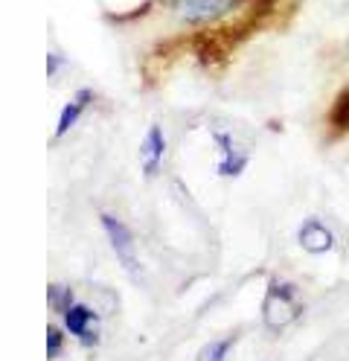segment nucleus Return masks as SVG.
Segmentation results:
<instances>
[{"label":"nucleus","instance_id":"f257e3e1","mask_svg":"<svg viewBox=\"0 0 349 361\" xmlns=\"http://www.w3.org/2000/svg\"><path fill=\"white\" fill-rule=\"evenodd\" d=\"M239 4L242 0H169L172 12L180 20H186V24H207V20H216Z\"/></svg>","mask_w":349,"mask_h":361},{"label":"nucleus","instance_id":"f03ea898","mask_svg":"<svg viewBox=\"0 0 349 361\" xmlns=\"http://www.w3.org/2000/svg\"><path fill=\"white\" fill-rule=\"evenodd\" d=\"M294 286H286V283H274L265 295V324L271 329H279L286 326L291 318H294Z\"/></svg>","mask_w":349,"mask_h":361},{"label":"nucleus","instance_id":"7ed1b4c3","mask_svg":"<svg viewBox=\"0 0 349 361\" xmlns=\"http://www.w3.org/2000/svg\"><path fill=\"white\" fill-rule=\"evenodd\" d=\"M102 228L111 239V247H114V254L120 257V262L125 265V271H131V274H137L140 265H137V254H134V239L128 233V228L123 221H116L114 216H102Z\"/></svg>","mask_w":349,"mask_h":361},{"label":"nucleus","instance_id":"20e7f679","mask_svg":"<svg viewBox=\"0 0 349 361\" xmlns=\"http://www.w3.org/2000/svg\"><path fill=\"white\" fill-rule=\"evenodd\" d=\"M64 324L87 347L97 344V338H99V332H97V314H93L87 306H70L64 312Z\"/></svg>","mask_w":349,"mask_h":361},{"label":"nucleus","instance_id":"39448f33","mask_svg":"<svg viewBox=\"0 0 349 361\" xmlns=\"http://www.w3.org/2000/svg\"><path fill=\"white\" fill-rule=\"evenodd\" d=\"M297 239L302 245V251H309V254H326V251H332V245H335L332 231L317 219H309L306 224H302Z\"/></svg>","mask_w":349,"mask_h":361},{"label":"nucleus","instance_id":"423d86ee","mask_svg":"<svg viewBox=\"0 0 349 361\" xmlns=\"http://www.w3.org/2000/svg\"><path fill=\"white\" fill-rule=\"evenodd\" d=\"M163 152H166V140H163V131L157 126H152L146 131V140H143V149H140V154H143V172L152 178L160 166V157Z\"/></svg>","mask_w":349,"mask_h":361},{"label":"nucleus","instance_id":"0eeeda50","mask_svg":"<svg viewBox=\"0 0 349 361\" xmlns=\"http://www.w3.org/2000/svg\"><path fill=\"white\" fill-rule=\"evenodd\" d=\"M216 143L221 146V164H219V172L221 175H239L242 169H245V164H247V154L242 152V149H236L233 146V140L227 137V134H219L216 131Z\"/></svg>","mask_w":349,"mask_h":361},{"label":"nucleus","instance_id":"6e6552de","mask_svg":"<svg viewBox=\"0 0 349 361\" xmlns=\"http://www.w3.org/2000/svg\"><path fill=\"white\" fill-rule=\"evenodd\" d=\"M93 99V94L90 90H82V94H76V99L73 102H67L64 105V111H61V117H59V126H56V137H64V134L73 128V123L82 117V111L87 108V102Z\"/></svg>","mask_w":349,"mask_h":361},{"label":"nucleus","instance_id":"1a4fd4ad","mask_svg":"<svg viewBox=\"0 0 349 361\" xmlns=\"http://www.w3.org/2000/svg\"><path fill=\"white\" fill-rule=\"evenodd\" d=\"M230 344H233V341H213V344H207V347L198 353V361H224Z\"/></svg>","mask_w":349,"mask_h":361},{"label":"nucleus","instance_id":"9d476101","mask_svg":"<svg viewBox=\"0 0 349 361\" xmlns=\"http://www.w3.org/2000/svg\"><path fill=\"white\" fill-rule=\"evenodd\" d=\"M61 350V332L59 329H47V358H56V353Z\"/></svg>","mask_w":349,"mask_h":361},{"label":"nucleus","instance_id":"9b49d317","mask_svg":"<svg viewBox=\"0 0 349 361\" xmlns=\"http://www.w3.org/2000/svg\"><path fill=\"white\" fill-rule=\"evenodd\" d=\"M50 300H53V306H64V312H67V309H70V303H67V300H70V291L53 286V288H50Z\"/></svg>","mask_w":349,"mask_h":361}]
</instances>
